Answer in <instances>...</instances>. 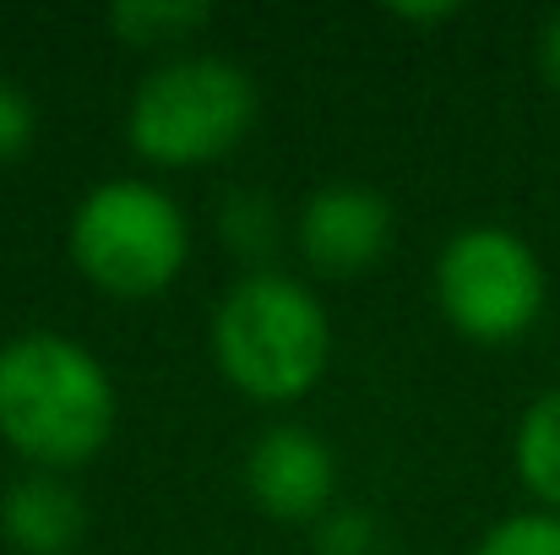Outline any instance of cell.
Segmentation results:
<instances>
[{
	"label": "cell",
	"instance_id": "obj_1",
	"mask_svg": "<svg viewBox=\"0 0 560 555\" xmlns=\"http://www.w3.org/2000/svg\"><path fill=\"white\" fill-rule=\"evenodd\" d=\"M109 430L115 386L77 338L22 333L0 349V436L44 474L88 463Z\"/></svg>",
	"mask_w": 560,
	"mask_h": 555
},
{
	"label": "cell",
	"instance_id": "obj_2",
	"mask_svg": "<svg viewBox=\"0 0 560 555\" xmlns=\"http://www.w3.org/2000/svg\"><path fill=\"white\" fill-rule=\"evenodd\" d=\"M212 355L245 397L294 403L322 381L332 355V327L300 278L250 273L223 294L212 316Z\"/></svg>",
	"mask_w": 560,
	"mask_h": 555
},
{
	"label": "cell",
	"instance_id": "obj_3",
	"mask_svg": "<svg viewBox=\"0 0 560 555\" xmlns=\"http://www.w3.org/2000/svg\"><path fill=\"white\" fill-rule=\"evenodd\" d=\"M256 120V82L223 55H180L159 66L126 115L131 148L153 164H212L245 142Z\"/></svg>",
	"mask_w": 560,
	"mask_h": 555
},
{
	"label": "cell",
	"instance_id": "obj_4",
	"mask_svg": "<svg viewBox=\"0 0 560 555\" xmlns=\"http://www.w3.org/2000/svg\"><path fill=\"white\" fill-rule=\"evenodd\" d=\"M71 256L104 294L142 300L180 278L190 223L170 190L148 181H109L82 196L71 218Z\"/></svg>",
	"mask_w": 560,
	"mask_h": 555
},
{
	"label": "cell",
	"instance_id": "obj_5",
	"mask_svg": "<svg viewBox=\"0 0 560 555\" xmlns=\"http://www.w3.org/2000/svg\"><path fill=\"white\" fill-rule=\"evenodd\" d=\"M435 300L463 338L512 344L545 311V267L523 234L479 223L446 240L435 262Z\"/></svg>",
	"mask_w": 560,
	"mask_h": 555
},
{
	"label": "cell",
	"instance_id": "obj_6",
	"mask_svg": "<svg viewBox=\"0 0 560 555\" xmlns=\"http://www.w3.org/2000/svg\"><path fill=\"white\" fill-rule=\"evenodd\" d=\"M332 485H338V463L327 441L305 425L261 430L245 458V490L278 523H322L332 507Z\"/></svg>",
	"mask_w": 560,
	"mask_h": 555
},
{
	"label": "cell",
	"instance_id": "obj_7",
	"mask_svg": "<svg viewBox=\"0 0 560 555\" xmlns=\"http://www.w3.org/2000/svg\"><path fill=\"white\" fill-rule=\"evenodd\" d=\"M305 262L327 278L371 273L392 245V207L371 185H322L294 223Z\"/></svg>",
	"mask_w": 560,
	"mask_h": 555
},
{
	"label": "cell",
	"instance_id": "obj_8",
	"mask_svg": "<svg viewBox=\"0 0 560 555\" xmlns=\"http://www.w3.org/2000/svg\"><path fill=\"white\" fill-rule=\"evenodd\" d=\"M0 529L16 551L27 555H71L88 534L82 496L55 474H27L0 501Z\"/></svg>",
	"mask_w": 560,
	"mask_h": 555
},
{
	"label": "cell",
	"instance_id": "obj_9",
	"mask_svg": "<svg viewBox=\"0 0 560 555\" xmlns=\"http://www.w3.org/2000/svg\"><path fill=\"white\" fill-rule=\"evenodd\" d=\"M517 474L550 512H560V386H550L517 425Z\"/></svg>",
	"mask_w": 560,
	"mask_h": 555
},
{
	"label": "cell",
	"instance_id": "obj_10",
	"mask_svg": "<svg viewBox=\"0 0 560 555\" xmlns=\"http://www.w3.org/2000/svg\"><path fill=\"white\" fill-rule=\"evenodd\" d=\"M212 22V5L201 0H120L109 11V27L137 44V49H164V44H186L190 33H201Z\"/></svg>",
	"mask_w": 560,
	"mask_h": 555
},
{
	"label": "cell",
	"instance_id": "obj_11",
	"mask_svg": "<svg viewBox=\"0 0 560 555\" xmlns=\"http://www.w3.org/2000/svg\"><path fill=\"white\" fill-rule=\"evenodd\" d=\"M218 229L245 262H267L278 251V207H272V196H256V190L229 196L218 207Z\"/></svg>",
	"mask_w": 560,
	"mask_h": 555
},
{
	"label": "cell",
	"instance_id": "obj_12",
	"mask_svg": "<svg viewBox=\"0 0 560 555\" xmlns=\"http://www.w3.org/2000/svg\"><path fill=\"white\" fill-rule=\"evenodd\" d=\"M474 555H560V512H517L495 523Z\"/></svg>",
	"mask_w": 560,
	"mask_h": 555
},
{
	"label": "cell",
	"instance_id": "obj_13",
	"mask_svg": "<svg viewBox=\"0 0 560 555\" xmlns=\"http://www.w3.org/2000/svg\"><path fill=\"white\" fill-rule=\"evenodd\" d=\"M316 545H322V555H375L381 551V529H375L371 512L343 507V512H327L316 523Z\"/></svg>",
	"mask_w": 560,
	"mask_h": 555
},
{
	"label": "cell",
	"instance_id": "obj_14",
	"mask_svg": "<svg viewBox=\"0 0 560 555\" xmlns=\"http://www.w3.org/2000/svg\"><path fill=\"white\" fill-rule=\"evenodd\" d=\"M33 131H38L33 99H27L11 77H0V164L22 159V153L33 148Z\"/></svg>",
	"mask_w": 560,
	"mask_h": 555
},
{
	"label": "cell",
	"instance_id": "obj_15",
	"mask_svg": "<svg viewBox=\"0 0 560 555\" xmlns=\"http://www.w3.org/2000/svg\"><path fill=\"white\" fill-rule=\"evenodd\" d=\"M539 60H545V77H550V88L560 93V11L545 22V33H539Z\"/></svg>",
	"mask_w": 560,
	"mask_h": 555
},
{
	"label": "cell",
	"instance_id": "obj_16",
	"mask_svg": "<svg viewBox=\"0 0 560 555\" xmlns=\"http://www.w3.org/2000/svg\"><path fill=\"white\" fill-rule=\"evenodd\" d=\"M392 16L397 22H446V16H457V5H392Z\"/></svg>",
	"mask_w": 560,
	"mask_h": 555
}]
</instances>
